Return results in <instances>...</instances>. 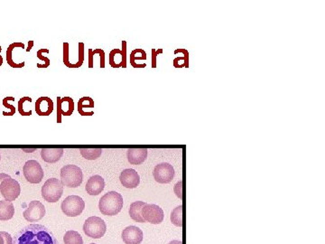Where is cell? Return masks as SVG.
<instances>
[{
	"mask_svg": "<svg viewBox=\"0 0 325 244\" xmlns=\"http://www.w3.org/2000/svg\"><path fill=\"white\" fill-rule=\"evenodd\" d=\"M21 193L20 184L11 177L6 178L0 184V194L6 201H15Z\"/></svg>",
	"mask_w": 325,
	"mask_h": 244,
	"instance_id": "obj_8",
	"label": "cell"
},
{
	"mask_svg": "<svg viewBox=\"0 0 325 244\" xmlns=\"http://www.w3.org/2000/svg\"><path fill=\"white\" fill-rule=\"evenodd\" d=\"M123 197L121 194L111 191L103 195L99 202V208L103 215L114 216L121 213L123 208Z\"/></svg>",
	"mask_w": 325,
	"mask_h": 244,
	"instance_id": "obj_2",
	"label": "cell"
},
{
	"mask_svg": "<svg viewBox=\"0 0 325 244\" xmlns=\"http://www.w3.org/2000/svg\"><path fill=\"white\" fill-rule=\"evenodd\" d=\"M126 158L131 165H141L147 158L146 148H129L126 152Z\"/></svg>",
	"mask_w": 325,
	"mask_h": 244,
	"instance_id": "obj_16",
	"label": "cell"
},
{
	"mask_svg": "<svg viewBox=\"0 0 325 244\" xmlns=\"http://www.w3.org/2000/svg\"><path fill=\"white\" fill-rule=\"evenodd\" d=\"M0 159H1V156H0Z\"/></svg>",
	"mask_w": 325,
	"mask_h": 244,
	"instance_id": "obj_46",
	"label": "cell"
},
{
	"mask_svg": "<svg viewBox=\"0 0 325 244\" xmlns=\"http://www.w3.org/2000/svg\"><path fill=\"white\" fill-rule=\"evenodd\" d=\"M0 52H1V46H0Z\"/></svg>",
	"mask_w": 325,
	"mask_h": 244,
	"instance_id": "obj_44",
	"label": "cell"
},
{
	"mask_svg": "<svg viewBox=\"0 0 325 244\" xmlns=\"http://www.w3.org/2000/svg\"><path fill=\"white\" fill-rule=\"evenodd\" d=\"M162 54V49H152V68H157V55Z\"/></svg>",
	"mask_w": 325,
	"mask_h": 244,
	"instance_id": "obj_34",
	"label": "cell"
},
{
	"mask_svg": "<svg viewBox=\"0 0 325 244\" xmlns=\"http://www.w3.org/2000/svg\"><path fill=\"white\" fill-rule=\"evenodd\" d=\"M84 49V43H79V61L76 63H73L72 68H80L83 64L85 58Z\"/></svg>",
	"mask_w": 325,
	"mask_h": 244,
	"instance_id": "obj_30",
	"label": "cell"
},
{
	"mask_svg": "<svg viewBox=\"0 0 325 244\" xmlns=\"http://www.w3.org/2000/svg\"><path fill=\"white\" fill-rule=\"evenodd\" d=\"M107 231V225L104 220L98 216H91L85 221L83 232L92 239H101Z\"/></svg>",
	"mask_w": 325,
	"mask_h": 244,
	"instance_id": "obj_5",
	"label": "cell"
},
{
	"mask_svg": "<svg viewBox=\"0 0 325 244\" xmlns=\"http://www.w3.org/2000/svg\"><path fill=\"white\" fill-rule=\"evenodd\" d=\"M120 180L124 187L129 189L137 188L140 183V177L138 172L132 168H127L122 171Z\"/></svg>",
	"mask_w": 325,
	"mask_h": 244,
	"instance_id": "obj_12",
	"label": "cell"
},
{
	"mask_svg": "<svg viewBox=\"0 0 325 244\" xmlns=\"http://www.w3.org/2000/svg\"><path fill=\"white\" fill-rule=\"evenodd\" d=\"M23 150H24V152H34L36 149L33 148V149H23Z\"/></svg>",
	"mask_w": 325,
	"mask_h": 244,
	"instance_id": "obj_43",
	"label": "cell"
},
{
	"mask_svg": "<svg viewBox=\"0 0 325 244\" xmlns=\"http://www.w3.org/2000/svg\"><path fill=\"white\" fill-rule=\"evenodd\" d=\"M105 188V181L102 177L95 175L90 177L85 186L87 194L90 195H99Z\"/></svg>",
	"mask_w": 325,
	"mask_h": 244,
	"instance_id": "obj_14",
	"label": "cell"
},
{
	"mask_svg": "<svg viewBox=\"0 0 325 244\" xmlns=\"http://www.w3.org/2000/svg\"><path fill=\"white\" fill-rule=\"evenodd\" d=\"M146 203L144 202L137 201L134 202L133 203L130 204L129 207V215L131 217V219L134 220L137 223H140V224H144L145 221L143 219L142 217V209L144 207Z\"/></svg>",
	"mask_w": 325,
	"mask_h": 244,
	"instance_id": "obj_19",
	"label": "cell"
},
{
	"mask_svg": "<svg viewBox=\"0 0 325 244\" xmlns=\"http://www.w3.org/2000/svg\"><path fill=\"white\" fill-rule=\"evenodd\" d=\"M168 244H182V242H180V241H172L171 243H169Z\"/></svg>",
	"mask_w": 325,
	"mask_h": 244,
	"instance_id": "obj_42",
	"label": "cell"
},
{
	"mask_svg": "<svg viewBox=\"0 0 325 244\" xmlns=\"http://www.w3.org/2000/svg\"></svg>",
	"mask_w": 325,
	"mask_h": 244,
	"instance_id": "obj_45",
	"label": "cell"
},
{
	"mask_svg": "<svg viewBox=\"0 0 325 244\" xmlns=\"http://www.w3.org/2000/svg\"><path fill=\"white\" fill-rule=\"evenodd\" d=\"M63 194V185L57 178H50L42 186V198L48 203H56Z\"/></svg>",
	"mask_w": 325,
	"mask_h": 244,
	"instance_id": "obj_4",
	"label": "cell"
},
{
	"mask_svg": "<svg viewBox=\"0 0 325 244\" xmlns=\"http://www.w3.org/2000/svg\"><path fill=\"white\" fill-rule=\"evenodd\" d=\"M74 110V102L71 97L57 98V112L62 116H71Z\"/></svg>",
	"mask_w": 325,
	"mask_h": 244,
	"instance_id": "obj_17",
	"label": "cell"
},
{
	"mask_svg": "<svg viewBox=\"0 0 325 244\" xmlns=\"http://www.w3.org/2000/svg\"><path fill=\"white\" fill-rule=\"evenodd\" d=\"M171 223L177 227L183 225V206L179 205L171 213Z\"/></svg>",
	"mask_w": 325,
	"mask_h": 244,
	"instance_id": "obj_26",
	"label": "cell"
},
{
	"mask_svg": "<svg viewBox=\"0 0 325 244\" xmlns=\"http://www.w3.org/2000/svg\"><path fill=\"white\" fill-rule=\"evenodd\" d=\"M13 244H59L54 233L41 224L25 226L15 235Z\"/></svg>",
	"mask_w": 325,
	"mask_h": 244,
	"instance_id": "obj_1",
	"label": "cell"
},
{
	"mask_svg": "<svg viewBox=\"0 0 325 244\" xmlns=\"http://www.w3.org/2000/svg\"><path fill=\"white\" fill-rule=\"evenodd\" d=\"M93 56L92 49H89V68H93Z\"/></svg>",
	"mask_w": 325,
	"mask_h": 244,
	"instance_id": "obj_39",
	"label": "cell"
},
{
	"mask_svg": "<svg viewBox=\"0 0 325 244\" xmlns=\"http://www.w3.org/2000/svg\"><path fill=\"white\" fill-rule=\"evenodd\" d=\"M15 214V207L12 202L0 201V221L12 219Z\"/></svg>",
	"mask_w": 325,
	"mask_h": 244,
	"instance_id": "obj_20",
	"label": "cell"
},
{
	"mask_svg": "<svg viewBox=\"0 0 325 244\" xmlns=\"http://www.w3.org/2000/svg\"><path fill=\"white\" fill-rule=\"evenodd\" d=\"M34 41H29L28 42V47H27V49H26V52H30L31 50H32V48H33V46H34Z\"/></svg>",
	"mask_w": 325,
	"mask_h": 244,
	"instance_id": "obj_41",
	"label": "cell"
},
{
	"mask_svg": "<svg viewBox=\"0 0 325 244\" xmlns=\"http://www.w3.org/2000/svg\"><path fill=\"white\" fill-rule=\"evenodd\" d=\"M42 53H46V54H48V49H40L39 51H37V53H36L37 57H38L40 60H42V61H44V63H43V64L37 63V65H36V66H37L38 68L49 67V65H50V63H51V61H50V59H49V58L45 57V56H43V55H42Z\"/></svg>",
	"mask_w": 325,
	"mask_h": 244,
	"instance_id": "obj_27",
	"label": "cell"
},
{
	"mask_svg": "<svg viewBox=\"0 0 325 244\" xmlns=\"http://www.w3.org/2000/svg\"><path fill=\"white\" fill-rule=\"evenodd\" d=\"M141 214L143 219L152 224H160L164 217L162 208L153 203H146L142 209Z\"/></svg>",
	"mask_w": 325,
	"mask_h": 244,
	"instance_id": "obj_9",
	"label": "cell"
},
{
	"mask_svg": "<svg viewBox=\"0 0 325 244\" xmlns=\"http://www.w3.org/2000/svg\"><path fill=\"white\" fill-rule=\"evenodd\" d=\"M36 114L39 116H49L54 111V102L49 97L38 98L36 102Z\"/></svg>",
	"mask_w": 325,
	"mask_h": 244,
	"instance_id": "obj_15",
	"label": "cell"
},
{
	"mask_svg": "<svg viewBox=\"0 0 325 244\" xmlns=\"http://www.w3.org/2000/svg\"><path fill=\"white\" fill-rule=\"evenodd\" d=\"M62 213L69 217H76L83 212L85 203L78 195H70L61 204Z\"/></svg>",
	"mask_w": 325,
	"mask_h": 244,
	"instance_id": "obj_6",
	"label": "cell"
},
{
	"mask_svg": "<svg viewBox=\"0 0 325 244\" xmlns=\"http://www.w3.org/2000/svg\"><path fill=\"white\" fill-rule=\"evenodd\" d=\"M24 178L31 183H39L42 180L44 173L41 165L36 160H28L23 167Z\"/></svg>",
	"mask_w": 325,
	"mask_h": 244,
	"instance_id": "obj_7",
	"label": "cell"
},
{
	"mask_svg": "<svg viewBox=\"0 0 325 244\" xmlns=\"http://www.w3.org/2000/svg\"><path fill=\"white\" fill-rule=\"evenodd\" d=\"M146 59V54L143 49H135L130 54V63L134 68H144L146 66L145 63L139 64L137 63V60H145Z\"/></svg>",
	"mask_w": 325,
	"mask_h": 244,
	"instance_id": "obj_23",
	"label": "cell"
},
{
	"mask_svg": "<svg viewBox=\"0 0 325 244\" xmlns=\"http://www.w3.org/2000/svg\"><path fill=\"white\" fill-rule=\"evenodd\" d=\"M178 53H183V57L185 59V62H184V67L188 68L189 67V53L187 51L186 49H177L175 50V54H178Z\"/></svg>",
	"mask_w": 325,
	"mask_h": 244,
	"instance_id": "obj_37",
	"label": "cell"
},
{
	"mask_svg": "<svg viewBox=\"0 0 325 244\" xmlns=\"http://www.w3.org/2000/svg\"><path fill=\"white\" fill-rule=\"evenodd\" d=\"M117 55L122 56V51L120 50V49H113L109 53V64L111 65V67L120 68L119 67V65L116 63V56Z\"/></svg>",
	"mask_w": 325,
	"mask_h": 244,
	"instance_id": "obj_31",
	"label": "cell"
},
{
	"mask_svg": "<svg viewBox=\"0 0 325 244\" xmlns=\"http://www.w3.org/2000/svg\"><path fill=\"white\" fill-rule=\"evenodd\" d=\"M174 166L168 163H161L156 165L153 176L155 180L159 183H171L175 177Z\"/></svg>",
	"mask_w": 325,
	"mask_h": 244,
	"instance_id": "obj_10",
	"label": "cell"
},
{
	"mask_svg": "<svg viewBox=\"0 0 325 244\" xmlns=\"http://www.w3.org/2000/svg\"><path fill=\"white\" fill-rule=\"evenodd\" d=\"M93 55H100L101 57V68H105V52L102 49H95L94 51L92 50Z\"/></svg>",
	"mask_w": 325,
	"mask_h": 244,
	"instance_id": "obj_35",
	"label": "cell"
},
{
	"mask_svg": "<svg viewBox=\"0 0 325 244\" xmlns=\"http://www.w3.org/2000/svg\"><path fill=\"white\" fill-rule=\"evenodd\" d=\"M15 47H19V48L24 49V44L20 42H16V43H12L8 46V48L6 50V61L7 63L13 68H22L24 66V61L22 63H16L15 61H13V50Z\"/></svg>",
	"mask_w": 325,
	"mask_h": 244,
	"instance_id": "obj_22",
	"label": "cell"
},
{
	"mask_svg": "<svg viewBox=\"0 0 325 244\" xmlns=\"http://www.w3.org/2000/svg\"><path fill=\"white\" fill-rule=\"evenodd\" d=\"M8 101H12V102H14V101H15V98L6 97L5 99H4V100H3V105H4L6 108H7V109H9V110H10L9 112L3 111V115H4V116L11 117L13 116V115H15V114H16V108H15L13 105H11V104L8 103Z\"/></svg>",
	"mask_w": 325,
	"mask_h": 244,
	"instance_id": "obj_29",
	"label": "cell"
},
{
	"mask_svg": "<svg viewBox=\"0 0 325 244\" xmlns=\"http://www.w3.org/2000/svg\"><path fill=\"white\" fill-rule=\"evenodd\" d=\"M81 154L87 160H95L102 156V148H81Z\"/></svg>",
	"mask_w": 325,
	"mask_h": 244,
	"instance_id": "obj_25",
	"label": "cell"
},
{
	"mask_svg": "<svg viewBox=\"0 0 325 244\" xmlns=\"http://www.w3.org/2000/svg\"><path fill=\"white\" fill-rule=\"evenodd\" d=\"M63 63L68 68L73 67V63H71L69 60V43H63Z\"/></svg>",
	"mask_w": 325,
	"mask_h": 244,
	"instance_id": "obj_32",
	"label": "cell"
},
{
	"mask_svg": "<svg viewBox=\"0 0 325 244\" xmlns=\"http://www.w3.org/2000/svg\"><path fill=\"white\" fill-rule=\"evenodd\" d=\"M143 237L142 230L137 226H128L122 232V240L126 244H140Z\"/></svg>",
	"mask_w": 325,
	"mask_h": 244,
	"instance_id": "obj_13",
	"label": "cell"
},
{
	"mask_svg": "<svg viewBox=\"0 0 325 244\" xmlns=\"http://www.w3.org/2000/svg\"><path fill=\"white\" fill-rule=\"evenodd\" d=\"M88 108H94V101L90 97L81 98L78 102V112L81 116H92L94 114L93 111H90V113H85L84 109Z\"/></svg>",
	"mask_w": 325,
	"mask_h": 244,
	"instance_id": "obj_21",
	"label": "cell"
},
{
	"mask_svg": "<svg viewBox=\"0 0 325 244\" xmlns=\"http://www.w3.org/2000/svg\"><path fill=\"white\" fill-rule=\"evenodd\" d=\"M182 189H183V183H182V181H180L175 184V188H174L175 195H177V197H179V198L183 197V190Z\"/></svg>",
	"mask_w": 325,
	"mask_h": 244,
	"instance_id": "obj_38",
	"label": "cell"
},
{
	"mask_svg": "<svg viewBox=\"0 0 325 244\" xmlns=\"http://www.w3.org/2000/svg\"><path fill=\"white\" fill-rule=\"evenodd\" d=\"M25 102H32V99L30 97H23L21 98L18 102V111L20 113V115L22 116H31L32 115V110H29V111H24V105Z\"/></svg>",
	"mask_w": 325,
	"mask_h": 244,
	"instance_id": "obj_28",
	"label": "cell"
},
{
	"mask_svg": "<svg viewBox=\"0 0 325 244\" xmlns=\"http://www.w3.org/2000/svg\"><path fill=\"white\" fill-rule=\"evenodd\" d=\"M0 244H13V237L6 232H0Z\"/></svg>",
	"mask_w": 325,
	"mask_h": 244,
	"instance_id": "obj_33",
	"label": "cell"
},
{
	"mask_svg": "<svg viewBox=\"0 0 325 244\" xmlns=\"http://www.w3.org/2000/svg\"><path fill=\"white\" fill-rule=\"evenodd\" d=\"M122 67H126V41H122Z\"/></svg>",
	"mask_w": 325,
	"mask_h": 244,
	"instance_id": "obj_36",
	"label": "cell"
},
{
	"mask_svg": "<svg viewBox=\"0 0 325 244\" xmlns=\"http://www.w3.org/2000/svg\"><path fill=\"white\" fill-rule=\"evenodd\" d=\"M45 215V207L41 202L32 201L29 203L27 209L23 213L24 219L29 223H36L43 218Z\"/></svg>",
	"mask_w": 325,
	"mask_h": 244,
	"instance_id": "obj_11",
	"label": "cell"
},
{
	"mask_svg": "<svg viewBox=\"0 0 325 244\" xmlns=\"http://www.w3.org/2000/svg\"><path fill=\"white\" fill-rule=\"evenodd\" d=\"M9 176L8 175H6V174H5V173H0V184H1V183L3 182V180L4 179H6V178H9Z\"/></svg>",
	"mask_w": 325,
	"mask_h": 244,
	"instance_id": "obj_40",
	"label": "cell"
},
{
	"mask_svg": "<svg viewBox=\"0 0 325 244\" xmlns=\"http://www.w3.org/2000/svg\"><path fill=\"white\" fill-rule=\"evenodd\" d=\"M63 242L65 244H83L82 237L76 231H68L65 232Z\"/></svg>",
	"mask_w": 325,
	"mask_h": 244,
	"instance_id": "obj_24",
	"label": "cell"
},
{
	"mask_svg": "<svg viewBox=\"0 0 325 244\" xmlns=\"http://www.w3.org/2000/svg\"><path fill=\"white\" fill-rule=\"evenodd\" d=\"M63 155L62 148H42L41 158L49 164H54L60 160Z\"/></svg>",
	"mask_w": 325,
	"mask_h": 244,
	"instance_id": "obj_18",
	"label": "cell"
},
{
	"mask_svg": "<svg viewBox=\"0 0 325 244\" xmlns=\"http://www.w3.org/2000/svg\"><path fill=\"white\" fill-rule=\"evenodd\" d=\"M82 180V171L77 165H66L61 169V182L63 186L76 188L81 184Z\"/></svg>",
	"mask_w": 325,
	"mask_h": 244,
	"instance_id": "obj_3",
	"label": "cell"
}]
</instances>
